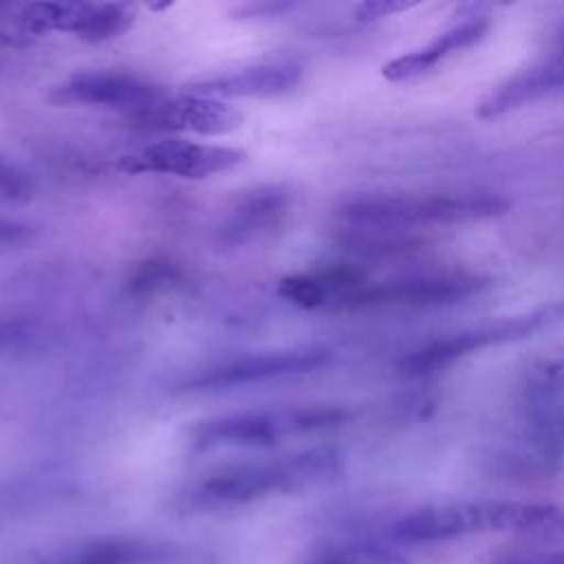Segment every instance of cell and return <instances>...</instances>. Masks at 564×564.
<instances>
[{"label":"cell","instance_id":"obj_18","mask_svg":"<svg viewBox=\"0 0 564 564\" xmlns=\"http://www.w3.org/2000/svg\"><path fill=\"white\" fill-rule=\"evenodd\" d=\"M491 564H564V546H529L500 553Z\"/></svg>","mask_w":564,"mask_h":564},{"label":"cell","instance_id":"obj_8","mask_svg":"<svg viewBox=\"0 0 564 564\" xmlns=\"http://www.w3.org/2000/svg\"><path fill=\"white\" fill-rule=\"evenodd\" d=\"M22 20L33 31H62L84 42H106L132 26L134 9L126 2H33Z\"/></svg>","mask_w":564,"mask_h":564},{"label":"cell","instance_id":"obj_11","mask_svg":"<svg viewBox=\"0 0 564 564\" xmlns=\"http://www.w3.org/2000/svg\"><path fill=\"white\" fill-rule=\"evenodd\" d=\"M544 322H546L544 317L531 315V317L511 319V322H502V324L460 330V333L427 341L425 346L412 350L410 355H405L399 361V370L405 375H414V377L436 372L441 368H447L456 359L469 355L471 350H480L485 346L500 344V341L520 339V337L529 335L531 330H535L538 326H542Z\"/></svg>","mask_w":564,"mask_h":564},{"label":"cell","instance_id":"obj_9","mask_svg":"<svg viewBox=\"0 0 564 564\" xmlns=\"http://www.w3.org/2000/svg\"><path fill=\"white\" fill-rule=\"evenodd\" d=\"M163 97L152 82L121 70H82L51 88L48 99L59 106L121 108L137 112Z\"/></svg>","mask_w":564,"mask_h":564},{"label":"cell","instance_id":"obj_5","mask_svg":"<svg viewBox=\"0 0 564 564\" xmlns=\"http://www.w3.org/2000/svg\"><path fill=\"white\" fill-rule=\"evenodd\" d=\"M333 361V350L326 346H300L269 352L242 355L200 368L178 383L185 392H218L240 386L267 383L286 377H302L326 368Z\"/></svg>","mask_w":564,"mask_h":564},{"label":"cell","instance_id":"obj_15","mask_svg":"<svg viewBox=\"0 0 564 564\" xmlns=\"http://www.w3.org/2000/svg\"><path fill=\"white\" fill-rule=\"evenodd\" d=\"M564 86V37L560 48L544 62L513 75L491 90L478 106L480 119L502 117L524 104H531Z\"/></svg>","mask_w":564,"mask_h":564},{"label":"cell","instance_id":"obj_7","mask_svg":"<svg viewBox=\"0 0 564 564\" xmlns=\"http://www.w3.org/2000/svg\"><path fill=\"white\" fill-rule=\"evenodd\" d=\"M291 192L282 183L256 185L225 209L212 231V242L220 251L247 247L271 236L289 216Z\"/></svg>","mask_w":564,"mask_h":564},{"label":"cell","instance_id":"obj_6","mask_svg":"<svg viewBox=\"0 0 564 564\" xmlns=\"http://www.w3.org/2000/svg\"><path fill=\"white\" fill-rule=\"evenodd\" d=\"M247 152L231 145L196 143L189 139H161L117 161L126 174H163L187 181H205L242 165Z\"/></svg>","mask_w":564,"mask_h":564},{"label":"cell","instance_id":"obj_13","mask_svg":"<svg viewBox=\"0 0 564 564\" xmlns=\"http://www.w3.org/2000/svg\"><path fill=\"white\" fill-rule=\"evenodd\" d=\"M302 82V66L289 59L264 62L240 70L218 73L192 82L185 93L214 99H269L291 93Z\"/></svg>","mask_w":564,"mask_h":564},{"label":"cell","instance_id":"obj_21","mask_svg":"<svg viewBox=\"0 0 564 564\" xmlns=\"http://www.w3.org/2000/svg\"><path fill=\"white\" fill-rule=\"evenodd\" d=\"M315 564H350V562L344 560V557H322Z\"/></svg>","mask_w":564,"mask_h":564},{"label":"cell","instance_id":"obj_4","mask_svg":"<svg viewBox=\"0 0 564 564\" xmlns=\"http://www.w3.org/2000/svg\"><path fill=\"white\" fill-rule=\"evenodd\" d=\"M348 419L341 405L313 403L271 410H240L203 419L189 427V441L196 449L214 447H269L284 436L337 427Z\"/></svg>","mask_w":564,"mask_h":564},{"label":"cell","instance_id":"obj_14","mask_svg":"<svg viewBox=\"0 0 564 564\" xmlns=\"http://www.w3.org/2000/svg\"><path fill=\"white\" fill-rule=\"evenodd\" d=\"M368 282L357 269L330 267L311 273H295L280 282L278 295L297 308H326L348 306L352 308L355 297Z\"/></svg>","mask_w":564,"mask_h":564},{"label":"cell","instance_id":"obj_2","mask_svg":"<svg viewBox=\"0 0 564 564\" xmlns=\"http://www.w3.org/2000/svg\"><path fill=\"white\" fill-rule=\"evenodd\" d=\"M507 200L494 194H379L346 200L337 216L359 240H386L416 225L463 223L502 214Z\"/></svg>","mask_w":564,"mask_h":564},{"label":"cell","instance_id":"obj_17","mask_svg":"<svg viewBox=\"0 0 564 564\" xmlns=\"http://www.w3.org/2000/svg\"><path fill=\"white\" fill-rule=\"evenodd\" d=\"M35 196V178L20 163L0 154V205H24Z\"/></svg>","mask_w":564,"mask_h":564},{"label":"cell","instance_id":"obj_3","mask_svg":"<svg viewBox=\"0 0 564 564\" xmlns=\"http://www.w3.org/2000/svg\"><path fill=\"white\" fill-rule=\"evenodd\" d=\"M339 465L341 458L333 447H313L275 460L242 463L207 476L192 489L189 498L200 507L240 505L275 491H293L328 480L339 471Z\"/></svg>","mask_w":564,"mask_h":564},{"label":"cell","instance_id":"obj_12","mask_svg":"<svg viewBox=\"0 0 564 564\" xmlns=\"http://www.w3.org/2000/svg\"><path fill=\"white\" fill-rule=\"evenodd\" d=\"M485 280L467 273H425L412 275L379 284H366L352 308L359 306H377V304H405V306H430V304H447L456 300H465L480 289H485Z\"/></svg>","mask_w":564,"mask_h":564},{"label":"cell","instance_id":"obj_20","mask_svg":"<svg viewBox=\"0 0 564 564\" xmlns=\"http://www.w3.org/2000/svg\"><path fill=\"white\" fill-rule=\"evenodd\" d=\"M414 7V2H390V0H370V2H361L355 7V15L357 20H379L386 18L390 13L397 11H405Z\"/></svg>","mask_w":564,"mask_h":564},{"label":"cell","instance_id":"obj_10","mask_svg":"<svg viewBox=\"0 0 564 564\" xmlns=\"http://www.w3.org/2000/svg\"><path fill=\"white\" fill-rule=\"evenodd\" d=\"M130 117L145 130L189 132L200 137L227 134L242 123V115L229 104L194 93H183L167 99L161 97L141 110L130 112Z\"/></svg>","mask_w":564,"mask_h":564},{"label":"cell","instance_id":"obj_19","mask_svg":"<svg viewBox=\"0 0 564 564\" xmlns=\"http://www.w3.org/2000/svg\"><path fill=\"white\" fill-rule=\"evenodd\" d=\"M295 4L293 2H247V4H240L234 15H238L240 20H249V18H278L286 11H293Z\"/></svg>","mask_w":564,"mask_h":564},{"label":"cell","instance_id":"obj_16","mask_svg":"<svg viewBox=\"0 0 564 564\" xmlns=\"http://www.w3.org/2000/svg\"><path fill=\"white\" fill-rule=\"evenodd\" d=\"M487 29H489L487 15H478V13L467 15L458 24H454L447 31H443L441 35H436L427 46L403 53V55L386 62L381 66V75L388 82H408V79L421 77V75L430 73L449 53L467 48V46L476 44L478 40H482Z\"/></svg>","mask_w":564,"mask_h":564},{"label":"cell","instance_id":"obj_1","mask_svg":"<svg viewBox=\"0 0 564 564\" xmlns=\"http://www.w3.org/2000/svg\"><path fill=\"white\" fill-rule=\"evenodd\" d=\"M560 527L564 513L555 505L480 500L414 509L390 527V535L403 544H434L485 531L553 533Z\"/></svg>","mask_w":564,"mask_h":564}]
</instances>
